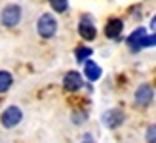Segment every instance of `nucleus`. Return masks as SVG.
<instances>
[{
  "label": "nucleus",
  "instance_id": "nucleus-10",
  "mask_svg": "<svg viewBox=\"0 0 156 143\" xmlns=\"http://www.w3.org/2000/svg\"><path fill=\"white\" fill-rule=\"evenodd\" d=\"M145 36V29H135L133 33H131L128 36V46H129V50L131 52H139L141 50V38Z\"/></svg>",
  "mask_w": 156,
  "mask_h": 143
},
{
  "label": "nucleus",
  "instance_id": "nucleus-3",
  "mask_svg": "<svg viewBox=\"0 0 156 143\" xmlns=\"http://www.w3.org/2000/svg\"><path fill=\"white\" fill-rule=\"evenodd\" d=\"M21 120H23V111L15 105L6 107L2 111V115H0V122H2L4 128H15Z\"/></svg>",
  "mask_w": 156,
  "mask_h": 143
},
{
  "label": "nucleus",
  "instance_id": "nucleus-11",
  "mask_svg": "<svg viewBox=\"0 0 156 143\" xmlns=\"http://www.w3.org/2000/svg\"><path fill=\"white\" fill-rule=\"evenodd\" d=\"M13 84V76L8 71H0V94H6Z\"/></svg>",
  "mask_w": 156,
  "mask_h": 143
},
{
  "label": "nucleus",
  "instance_id": "nucleus-18",
  "mask_svg": "<svg viewBox=\"0 0 156 143\" xmlns=\"http://www.w3.org/2000/svg\"><path fill=\"white\" fill-rule=\"evenodd\" d=\"M82 143H95V141H91V139H90V138H86V139H84V141H82Z\"/></svg>",
  "mask_w": 156,
  "mask_h": 143
},
{
  "label": "nucleus",
  "instance_id": "nucleus-16",
  "mask_svg": "<svg viewBox=\"0 0 156 143\" xmlns=\"http://www.w3.org/2000/svg\"><path fill=\"white\" fill-rule=\"evenodd\" d=\"M147 141H149V143H156V126L154 124L147 130Z\"/></svg>",
  "mask_w": 156,
  "mask_h": 143
},
{
  "label": "nucleus",
  "instance_id": "nucleus-13",
  "mask_svg": "<svg viewBox=\"0 0 156 143\" xmlns=\"http://www.w3.org/2000/svg\"><path fill=\"white\" fill-rule=\"evenodd\" d=\"M48 2L57 13H63V12L69 10V0H48Z\"/></svg>",
  "mask_w": 156,
  "mask_h": 143
},
{
  "label": "nucleus",
  "instance_id": "nucleus-12",
  "mask_svg": "<svg viewBox=\"0 0 156 143\" xmlns=\"http://www.w3.org/2000/svg\"><path fill=\"white\" fill-rule=\"evenodd\" d=\"M91 55H93V50L88 48V46H78L76 50H74V57H76L78 63H84L88 57H91Z\"/></svg>",
  "mask_w": 156,
  "mask_h": 143
},
{
  "label": "nucleus",
  "instance_id": "nucleus-5",
  "mask_svg": "<svg viewBox=\"0 0 156 143\" xmlns=\"http://www.w3.org/2000/svg\"><path fill=\"white\" fill-rule=\"evenodd\" d=\"M82 86H84V80H82V75L78 71H69L63 76V88L67 92H78Z\"/></svg>",
  "mask_w": 156,
  "mask_h": 143
},
{
  "label": "nucleus",
  "instance_id": "nucleus-4",
  "mask_svg": "<svg viewBox=\"0 0 156 143\" xmlns=\"http://www.w3.org/2000/svg\"><path fill=\"white\" fill-rule=\"evenodd\" d=\"M78 33H80V36L84 38V40H93L97 35V29L95 25H93V19H91V15H82L80 21H78Z\"/></svg>",
  "mask_w": 156,
  "mask_h": 143
},
{
  "label": "nucleus",
  "instance_id": "nucleus-15",
  "mask_svg": "<svg viewBox=\"0 0 156 143\" xmlns=\"http://www.w3.org/2000/svg\"><path fill=\"white\" fill-rule=\"evenodd\" d=\"M154 42H156V38H154V33L151 35V36H143L141 38V48H149V46H154Z\"/></svg>",
  "mask_w": 156,
  "mask_h": 143
},
{
  "label": "nucleus",
  "instance_id": "nucleus-9",
  "mask_svg": "<svg viewBox=\"0 0 156 143\" xmlns=\"http://www.w3.org/2000/svg\"><path fill=\"white\" fill-rule=\"evenodd\" d=\"M84 73H86V78H88L90 82H95V80H99V78H101V67L97 65L95 61H86Z\"/></svg>",
  "mask_w": 156,
  "mask_h": 143
},
{
  "label": "nucleus",
  "instance_id": "nucleus-6",
  "mask_svg": "<svg viewBox=\"0 0 156 143\" xmlns=\"http://www.w3.org/2000/svg\"><path fill=\"white\" fill-rule=\"evenodd\" d=\"M154 99V88L151 84H141L135 92V103L141 107H147L151 105V101Z\"/></svg>",
  "mask_w": 156,
  "mask_h": 143
},
{
  "label": "nucleus",
  "instance_id": "nucleus-8",
  "mask_svg": "<svg viewBox=\"0 0 156 143\" xmlns=\"http://www.w3.org/2000/svg\"><path fill=\"white\" fill-rule=\"evenodd\" d=\"M122 31H124L122 19L112 17V19H108L107 25H105V36H107V38H118V36L122 35Z\"/></svg>",
  "mask_w": 156,
  "mask_h": 143
},
{
  "label": "nucleus",
  "instance_id": "nucleus-17",
  "mask_svg": "<svg viewBox=\"0 0 156 143\" xmlns=\"http://www.w3.org/2000/svg\"><path fill=\"white\" fill-rule=\"evenodd\" d=\"M154 23H156V17L152 15V19H151V29H152V33H154Z\"/></svg>",
  "mask_w": 156,
  "mask_h": 143
},
{
  "label": "nucleus",
  "instance_id": "nucleus-7",
  "mask_svg": "<svg viewBox=\"0 0 156 143\" xmlns=\"http://www.w3.org/2000/svg\"><path fill=\"white\" fill-rule=\"evenodd\" d=\"M103 124L107 126V128H111V130L118 128V126L124 124V113L120 109H108L103 115Z\"/></svg>",
  "mask_w": 156,
  "mask_h": 143
},
{
  "label": "nucleus",
  "instance_id": "nucleus-2",
  "mask_svg": "<svg viewBox=\"0 0 156 143\" xmlns=\"http://www.w3.org/2000/svg\"><path fill=\"white\" fill-rule=\"evenodd\" d=\"M21 6L17 4H10V6H6L2 13H0V23H2L4 27H15V25H19V21H21Z\"/></svg>",
  "mask_w": 156,
  "mask_h": 143
},
{
  "label": "nucleus",
  "instance_id": "nucleus-1",
  "mask_svg": "<svg viewBox=\"0 0 156 143\" xmlns=\"http://www.w3.org/2000/svg\"><path fill=\"white\" fill-rule=\"evenodd\" d=\"M36 31L42 38H51L57 33V21L51 13H42L36 21Z\"/></svg>",
  "mask_w": 156,
  "mask_h": 143
},
{
  "label": "nucleus",
  "instance_id": "nucleus-14",
  "mask_svg": "<svg viewBox=\"0 0 156 143\" xmlns=\"http://www.w3.org/2000/svg\"><path fill=\"white\" fill-rule=\"evenodd\" d=\"M86 120H88V116H86L84 111H74L73 113V122L74 124H84Z\"/></svg>",
  "mask_w": 156,
  "mask_h": 143
}]
</instances>
